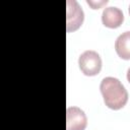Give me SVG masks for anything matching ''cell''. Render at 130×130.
<instances>
[{
    "label": "cell",
    "instance_id": "6da1fadb",
    "mask_svg": "<svg viewBox=\"0 0 130 130\" xmlns=\"http://www.w3.org/2000/svg\"><path fill=\"white\" fill-rule=\"evenodd\" d=\"M100 90L105 105L114 111L125 107L128 102V91L116 77H105L101 81Z\"/></svg>",
    "mask_w": 130,
    "mask_h": 130
},
{
    "label": "cell",
    "instance_id": "277c9868",
    "mask_svg": "<svg viewBox=\"0 0 130 130\" xmlns=\"http://www.w3.org/2000/svg\"><path fill=\"white\" fill-rule=\"evenodd\" d=\"M87 126V117L83 110L78 107H68L66 110V129L84 130Z\"/></svg>",
    "mask_w": 130,
    "mask_h": 130
},
{
    "label": "cell",
    "instance_id": "7a4b0ae2",
    "mask_svg": "<svg viewBox=\"0 0 130 130\" xmlns=\"http://www.w3.org/2000/svg\"><path fill=\"white\" fill-rule=\"evenodd\" d=\"M102 59L98 52L86 50L80 54L78 58V66L80 71L86 76L98 75L102 70Z\"/></svg>",
    "mask_w": 130,
    "mask_h": 130
},
{
    "label": "cell",
    "instance_id": "5b68a950",
    "mask_svg": "<svg viewBox=\"0 0 130 130\" xmlns=\"http://www.w3.org/2000/svg\"><path fill=\"white\" fill-rule=\"evenodd\" d=\"M124 21V14L122 10L115 6L106 7L102 13V22L106 27L117 28Z\"/></svg>",
    "mask_w": 130,
    "mask_h": 130
},
{
    "label": "cell",
    "instance_id": "52a82bcc",
    "mask_svg": "<svg viewBox=\"0 0 130 130\" xmlns=\"http://www.w3.org/2000/svg\"><path fill=\"white\" fill-rule=\"evenodd\" d=\"M87 2V4L89 5V6H91V8L92 9H99L100 7H102L103 5H105V4H107L108 3V1L106 0V1H90V0H87L86 1Z\"/></svg>",
    "mask_w": 130,
    "mask_h": 130
},
{
    "label": "cell",
    "instance_id": "3957f363",
    "mask_svg": "<svg viewBox=\"0 0 130 130\" xmlns=\"http://www.w3.org/2000/svg\"><path fill=\"white\" fill-rule=\"evenodd\" d=\"M66 4H67L66 30L67 32L75 31L82 25L84 20V13L77 1L68 0Z\"/></svg>",
    "mask_w": 130,
    "mask_h": 130
},
{
    "label": "cell",
    "instance_id": "8992f818",
    "mask_svg": "<svg viewBox=\"0 0 130 130\" xmlns=\"http://www.w3.org/2000/svg\"><path fill=\"white\" fill-rule=\"evenodd\" d=\"M129 42H130V31H125L120 35L115 42V51L117 55L124 60L130 59V49H129Z\"/></svg>",
    "mask_w": 130,
    "mask_h": 130
}]
</instances>
